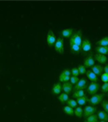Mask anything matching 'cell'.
<instances>
[{
	"label": "cell",
	"instance_id": "obj_1",
	"mask_svg": "<svg viewBox=\"0 0 108 122\" xmlns=\"http://www.w3.org/2000/svg\"><path fill=\"white\" fill-rule=\"evenodd\" d=\"M70 43H74L81 47L82 44V30H78L77 32L74 33L73 36L70 37Z\"/></svg>",
	"mask_w": 108,
	"mask_h": 122
},
{
	"label": "cell",
	"instance_id": "obj_2",
	"mask_svg": "<svg viewBox=\"0 0 108 122\" xmlns=\"http://www.w3.org/2000/svg\"><path fill=\"white\" fill-rule=\"evenodd\" d=\"M104 98V94L101 93V94H95L93 96H91L90 99H88V102L90 103V105H97L101 102H103Z\"/></svg>",
	"mask_w": 108,
	"mask_h": 122
},
{
	"label": "cell",
	"instance_id": "obj_3",
	"mask_svg": "<svg viewBox=\"0 0 108 122\" xmlns=\"http://www.w3.org/2000/svg\"><path fill=\"white\" fill-rule=\"evenodd\" d=\"M56 36L54 35V33L52 32V30L49 29L48 32V35H47V43H48V46L49 48H52L54 45H55V42H56Z\"/></svg>",
	"mask_w": 108,
	"mask_h": 122
},
{
	"label": "cell",
	"instance_id": "obj_4",
	"mask_svg": "<svg viewBox=\"0 0 108 122\" xmlns=\"http://www.w3.org/2000/svg\"><path fill=\"white\" fill-rule=\"evenodd\" d=\"M54 49L55 51H57L60 54H63L64 52V49H63V39L62 37L57 38V40L55 42V45H54Z\"/></svg>",
	"mask_w": 108,
	"mask_h": 122
},
{
	"label": "cell",
	"instance_id": "obj_5",
	"mask_svg": "<svg viewBox=\"0 0 108 122\" xmlns=\"http://www.w3.org/2000/svg\"><path fill=\"white\" fill-rule=\"evenodd\" d=\"M99 89H100V86H99L98 83H95V82H91L90 85L88 87V93L89 95H95L97 94V92H99Z\"/></svg>",
	"mask_w": 108,
	"mask_h": 122
},
{
	"label": "cell",
	"instance_id": "obj_6",
	"mask_svg": "<svg viewBox=\"0 0 108 122\" xmlns=\"http://www.w3.org/2000/svg\"><path fill=\"white\" fill-rule=\"evenodd\" d=\"M96 111V108L94 107V106H92V105H88V106H86L85 107V109H84V112H83V116H84V117H90L91 115H93L94 113Z\"/></svg>",
	"mask_w": 108,
	"mask_h": 122
},
{
	"label": "cell",
	"instance_id": "obj_7",
	"mask_svg": "<svg viewBox=\"0 0 108 122\" xmlns=\"http://www.w3.org/2000/svg\"><path fill=\"white\" fill-rule=\"evenodd\" d=\"M84 66L86 68H89V67H92L93 65H95V61H94V58L91 56V55H88V57L84 60Z\"/></svg>",
	"mask_w": 108,
	"mask_h": 122
},
{
	"label": "cell",
	"instance_id": "obj_8",
	"mask_svg": "<svg viewBox=\"0 0 108 122\" xmlns=\"http://www.w3.org/2000/svg\"><path fill=\"white\" fill-rule=\"evenodd\" d=\"M87 88V80L82 78L78 80V82L77 83V85L75 86V92L76 91H79V90H84Z\"/></svg>",
	"mask_w": 108,
	"mask_h": 122
},
{
	"label": "cell",
	"instance_id": "obj_9",
	"mask_svg": "<svg viewBox=\"0 0 108 122\" xmlns=\"http://www.w3.org/2000/svg\"><path fill=\"white\" fill-rule=\"evenodd\" d=\"M81 50L84 51V52H88L91 50V44L88 39H85L84 41H82V44H81Z\"/></svg>",
	"mask_w": 108,
	"mask_h": 122
},
{
	"label": "cell",
	"instance_id": "obj_10",
	"mask_svg": "<svg viewBox=\"0 0 108 122\" xmlns=\"http://www.w3.org/2000/svg\"><path fill=\"white\" fill-rule=\"evenodd\" d=\"M94 61H98L100 63H106V61H108V59L105 55L96 53V54L94 55Z\"/></svg>",
	"mask_w": 108,
	"mask_h": 122
},
{
	"label": "cell",
	"instance_id": "obj_11",
	"mask_svg": "<svg viewBox=\"0 0 108 122\" xmlns=\"http://www.w3.org/2000/svg\"><path fill=\"white\" fill-rule=\"evenodd\" d=\"M86 76H87V77H88L91 82H95V83H97V81H98V77H97V76L91 71V70H87V72H86Z\"/></svg>",
	"mask_w": 108,
	"mask_h": 122
},
{
	"label": "cell",
	"instance_id": "obj_12",
	"mask_svg": "<svg viewBox=\"0 0 108 122\" xmlns=\"http://www.w3.org/2000/svg\"><path fill=\"white\" fill-rule=\"evenodd\" d=\"M62 91H63V92H64V93L69 94L70 92H72L73 85H72L71 83H69V82H64V83L62 85Z\"/></svg>",
	"mask_w": 108,
	"mask_h": 122
},
{
	"label": "cell",
	"instance_id": "obj_13",
	"mask_svg": "<svg viewBox=\"0 0 108 122\" xmlns=\"http://www.w3.org/2000/svg\"><path fill=\"white\" fill-rule=\"evenodd\" d=\"M62 92V85H61V83H56V84H54L53 85V88H52V94L53 95H59L60 93Z\"/></svg>",
	"mask_w": 108,
	"mask_h": 122
},
{
	"label": "cell",
	"instance_id": "obj_14",
	"mask_svg": "<svg viewBox=\"0 0 108 122\" xmlns=\"http://www.w3.org/2000/svg\"><path fill=\"white\" fill-rule=\"evenodd\" d=\"M91 71L93 72L96 76H100L103 74V68L101 66V65H93L91 67Z\"/></svg>",
	"mask_w": 108,
	"mask_h": 122
},
{
	"label": "cell",
	"instance_id": "obj_15",
	"mask_svg": "<svg viewBox=\"0 0 108 122\" xmlns=\"http://www.w3.org/2000/svg\"><path fill=\"white\" fill-rule=\"evenodd\" d=\"M73 34H74V30H73L72 28H66V29H63V30L62 31V36H64V37H66V38L71 37V36H73Z\"/></svg>",
	"mask_w": 108,
	"mask_h": 122
},
{
	"label": "cell",
	"instance_id": "obj_16",
	"mask_svg": "<svg viewBox=\"0 0 108 122\" xmlns=\"http://www.w3.org/2000/svg\"><path fill=\"white\" fill-rule=\"evenodd\" d=\"M97 47H107L108 46V36L103 37L101 40H99L96 43Z\"/></svg>",
	"mask_w": 108,
	"mask_h": 122
},
{
	"label": "cell",
	"instance_id": "obj_17",
	"mask_svg": "<svg viewBox=\"0 0 108 122\" xmlns=\"http://www.w3.org/2000/svg\"><path fill=\"white\" fill-rule=\"evenodd\" d=\"M99 119L103 120V121H108V114L104 111H99L98 115H97Z\"/></svg>",
	"mask_w": 108,
	"mask_h": 122
},
{
	"label": "cell",
	"instance_id": "obj_18",
	"mask_svg": "<svg viewBox=\"0 0 108 122\" xmlns=\"http://www.w3.org/2000/svg\"><path fill=\"white\" fill-rule=\"evenodd\" d=\"M96 51L99 54L107 55L108 54V46L107 47H96Z\"/></svg>",
	"mask_w": 108,
	"mask_h": 122
},
{
	"label": "cell",
	"instance_id": "obj_19",
	"mask_svg": "<svg viewBox=\"0 0 108 122\" xmlns=\"http://www.w3.org/2000/svg\"><path fill=\"white\" fill-rule=\"evenodd\" d=\"M88 102V97H87L86 95H85V96H83V97L77 98V104H78V105H80V106H82V105L86 104Z\"/></svg>",
	"mask_w": 108,
	"mask_h": 122
},
{
	"label": "cell",
	"instance_id": "obj_20",
	"mask_svg": "<svg viewBox=\"0 0 108 122\" xmlns=\"http://www.w3.org/2000/svg\"><path fill=\"white\" fill-rule=\"evenodd\" d=\"M73 96L75 97V98H80V97H83V96H85V92H84V90H79V91H76V92H74V94H73Z\"/></svg>",
	"mask_w": 108,
	"mask_h": 122
},
{
	"label": "cell",
	"instance_id": "obj_21",
	"mask_svg": "<svg viewBox=\"0 0 108 122\" xmlns=\"http://www.w3.org/2000/svg\"><path fill=\"white\" fill-rule=\"evenodd\" d=\"M63 112L65 113L66 115H68V116H73L74 115V108H72V107H70V106H64L63 107Z\"/></svg>",
	"mask_w": 108,
	"mask_h": 122
},
{
	"label": "cell",
	"instance_id": "obj_22",
	"mask_svg": "<svg viewBox=\"0 0 108 122\" xmlns=\"http://www.w3.org/2000/svg\"><path fill=\"white\" fill-rule=\"evenodd\" d=\"M59 101L62 102H66L67 101L69 100V96L68 94H66V93H62L61 95L59 96Z\"/></svg>",
	"mask_w": 108,
	"mask_h": 122
},
{
	"label": "cell",
	"instance_id": "obj_23",
	"mask_svg": "<svg viewBox=\"0 0 108 122\" xmlns=\"http://www.w3.org/2000/svg\"><path fill=\"white\" fill-rule=\"evenodd\" d=\"M74 114H75V116H77V117H83V109H82V107H77L76 108V110L74 111Z\"/></svg>",
	"mask_w": 108,
	"mask_h": 122
},
{
	"label": "cell",
	"instance_id": "obj_24",
	"mask_svg": "<svg viewBox=\"0 0 108 122\" xmlns=\"http://www.w3.org/2000/svg\"><path fill=\"white\" fill-rule=\"evenodd\" d=\"M86 122H99L98 121V117L97 115H91L90 117H88L86 118Z\"/></svg>",
	"mask_w": 108,
	"mask_h": 122
},
{
	"label": "cell",
	"instance_id": "obj_25",
	"mask_svg": "<svg viewBox=\"0 0 108 122\" xmlns=\"http://www.w3.org/2000/svg\"><path fill=\"white\" fill-rule=\"evenodd\" d=\"M70 45H71V50L73 52H75V53H79V51H80V47L77 46V45H76V44H74V43H70Z\"/></svg>",
	"mask_w": 108,
	"mask_h": 122
},
{
	"label": "cell",
	"instance_id": "obj_26",
	"mask_svg": "<svg viewBox=\"0 0 108 122\" xmlns=\"http://www.w3.org/2000/svg\"><path fill=\"white\" fill-rule=\"evenodd\" d=\"M67 104H68V106H70V107H72V108H77V101H75V100H70L69 99L68 101H67Z\"/></svg>",
	"mask_w": 108,
	"mask_h": 122
},
{
	"label": "cell",
	"instance_id": "obj_27",
	"mask_svg": "<svg viewBox=\"0 0 108 122\" xmlns=\"http://www.w3.org/2000/svg\"><path fill=\"white\" fill-rule=\"evenodd\" d=\"M59 80L61 82H68L70 80V76H66L62 73L59 76Z\"/></svg>",
	"mask_w": 108,
	"mask_h": 122
},
{
	"label": "cell",
	"instance_id": "obj_28",
	"mask_svg": "<svg viewBox=\"0 0 108 122\" xmlns=\"http://www.w3.org/2000/svg\"><path fill=\"white\" fill-rule=\"evenodd\" d=\"M78 77L77 76H70V83L72 84V85H77V83L78 82Z\"/></svg>",
	"mask_w": 108,
	"mask_h": 122
},
{
	"label": "cell",
	"instance_id": "obj_29",
	"mask_svg": "<svg viewBox=\"0 0 108 122\" xmlns=\"http://www.w3.org/2000/svg\"><path fill=\"white\" fill-rule=\"evenodd\" d=\"M78 71H79V74H82V75H84V74H86V72H87V69H86V67L84 66V65H82V64H80L78 67Z\"/></svg>",
	"mask_w": 108,
	"mask_h": 122
},
{
	"label": "cell",
	"instance_id": "obj_30",
	"mask_svg": "<svg viewBox=\"0 0 108 122\" xmlns=\"http://www.w3.org/2000/svg\"><path fill=\"white\" fill-rule=\"evenodd\" d=\"M101 79L104 82V83L108 82V74H106V73L102 74V75H101Z\"/></svg>",
	"mask_w": 108,
	"mask_h": 122
},
{
	"label": "cell",
	"instance_id": "obj_31",
	"mask_svg": "<svg viewBox=\"0 0 108 122\" xmlns=\"http://www.w3.org/2000/svg\"><path fill=\"white\" fill-rule=\"evenodd\" d=\"M71 74H72L74 76H77L79 75L78 68H77V67H74V68L71 70Z\"/></svg>",
	"mask_w": 108,
	"mask_h": 122
},
{
	"label": "cell",
	"instance_id": "obj_32",
	"mask_svg": "<svg viewBox=\"0 0 108 122\" xmlns=\"http://www.w3.org/2000/svg\"><path fill=\"white\" fill-rule=\"evenodd\" d=\"M103 109H104V112H106L108 114V101L106 100H104V101H103Z\"/></svg>",
	"mask_w": 108,
	"mask_h": 122
},
{
	"label": "cell",
	"instance_id": "obj_33",
	"mask_svg": "<svg viewBox=\"0 0 108 122\" xmlns=\"http://www.w3.org/2000/svg\"><path fill=\"white\" fill-rule=\"evenodd\" d=\"M102 91H103V93H106V92H108V82L104 83V84L102 86Z\"/></svg>",
	"mask_w": 108,
	"mask_h": 122
},
{
	"label": "cell",
	"instance_id": "obj_34",
	"mask_svg": "<svg viewBox=\"0 0 108 122\" xmlns=\"http://www.w3.org/2000/svg\"><path fill=\"white\" fill-rule=\"evenodd\" d=\"M62 73L64 76H71V71H70L69 69H64Z\"/></svg>",
	"mask_w": 108,
	"mask_h": 122
},
{
	"label": "cell",
	"instance_id": "obj_35",
	"mask_svg": "<svg viewBox=\"0 0 108 122\" xmlns=\"http://www.w3.org/2000/svg\"><path fill=\"white\" fill-rule=\"evenodd\" d=\"M103 71H104V73H106V74H108V65H106L104 68H103Z\"/></svg>",
	"mask_w": 108,
	"mask_h": 122
},
{
	"label": "cell",
	"instance_id": "obj_36",
	"mask_svg": "<svg viewBox=\"0 0 108 122\" xmlns=\"http://www.w3.org/2000/svg\"><path fill=\"white\" fill-rule=\"evenodd\" d=\"M100 122H106V121H103V120H101Z\"/></svg>",
	"mask_w": 108,
	"mask_h": 122
}]
</instances>
